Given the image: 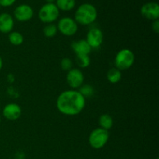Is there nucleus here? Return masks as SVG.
<instances>
[{"label": "nucleus", "instance_id": "nucleus-1", "mask_svg": "<svg viewBox=\"0 0 159 159\" xmlns=\"http://www.w3.org/2000/svg\"><path fill=\"white\" fill-rule=\"evenodd\" d=\"M56 107L61 113L66 116H76L85 107V98L75 89L64 91L56 101Z\"/></svg>", "mask_w": 159, "mask_h": 159}, {"label": "nucleus", "instance_id": "nucleus-2", "mask_svg": "<svg viewBox=\"0 0 159 159\" xmlns=\"http://www.w3.org/2000/svg\"><path fill=\"white\" fill-rule=\"evenodd\" d=\"M97 16V9L93 5L90 3H84L80 5L76 9L74 20L78 24L88 26L96 21Z\"/></svg>", "mask_w": 159, "mask_h": 159}, {"label": "nucleus", "instance_id": "nucleus-3", "mask_svg": "<svg viewBox=\"0 0 159 159\" xmlns=\"http://www.w3.org/2000/svg\"><path fill=\"white\" fill-rule=\"evenodd\" d=\"M135 55L133 51L127 48L120 50L116 54L114 59L115 66L120 71L127 70L134 65Z\"/></svg>", "mask_w": 159, "mask_h": 159}, {"label": "nucleus", "instance_id": "nucleus-4", "mask_svg": "<svg viewBox=\"0 0 159 159\" xmlns=\"http://www.w3.org/2000/svg\"><path fill=\"white\" fill-rule=\"evenodd\" d=\"M60 15V10L54 3H46L38 12L39 20L44 23H52L57 20Z\"/></svg>", "mask_w": 159, "mask_h": 159}, {"label": "nucleus", "instance_id": "nucleus-5", "mask_svg": "<svg viewBox=\"0 0 159 159\" xmlns=\"http://www.w3.org/2000/svg\"><path fill=\"white\" fill-rule=\"evenodd\" d=\"M110 134L108 130L101 127L94 129L89 137V143L94 149H101L108 142Z\"/></svg>", "mask_w": 159, "mask_h": 159}, {"label": "nucleus", "instance_id": "nucleus-6", "mask_svg": "<svg viewBox=\"0 0 159 159\" xmlns=\"http://www.w3.org/2000/svg\"><path fill=\"white\" fill-rule=\"evenodd\" d=\"M57 30L66 37H71L78 31V23L71 17H63L57 23Z\"/></svg>", "mask_w": 159, "mask_h": 159}, {"label": "nucleus", "instance_id": "nucleus-7", "mask_svg": "<svg viewBox=\"0 0 159 159\" xmlns=\"http://www.w3.org/2000/svg\"><path fill=\"white\" fill-rule=\"evenodd\" d=\"M66 79L68 85L72 89H76L83 85L84 75L79 68H72L68 71Z\"/></svg>", "mask_w": 159, "mask_h": 159}, {"label": "nucleus", "instance_id": "nucleus-8", "mask_svg": "<svg viewBox=\"0 0 159 159\" xmlns=\"http://www.w3.org/2000/svg\"><path fill=\"white\" fill-rule=\"evenodd\" d=\"M86 42L92 49L99 48L103 41V34L99 28H92L89 30L86 36Z\"/></svg>", "mask_w": 159, "mask_h": 159}, {"label": "nucleus", "instance_id": "nucleus-9", "mask_svg": "<svg viewBox=\"0 0 159 159\" xmlns=\"http://www.w3.org/2000/svg\"><path fill=\"white\" fill-rule=\"evenodd\" d=\"M141 13L145 19L149 20H158L159 18V6L157 2H147L142 6L141 9Z\"/></svg>", "mask_w": 159, "mask_h": 159}, {"label": "nucleus", "instance_id": "nucleus-10", "mask_svg": "<svg viewBox=\"0 0 159 159\" xmlns=\"http://www.w3.org/2000/svg\"><path fill=\"white\" fill-rule=\"evenodd\" d=\"M34 10L27 4H22L17 6L14 10V17L19 22H26L32 19Z\"/></svg>", "mask_w": 159, "mask_h": 159}, {"label": "nucleus", "instance_id": "nucleus-11", "mask_svg": "<svg viewBox=\"0 0 159 159\" xmlns=\"http://www.w3.org/2000/svg\"><path fill=\"white\" fill-rule=\"evenodd\" d=\"M2 114L4 117L9 120H16L22 114L21 107L14 102L8 103L3 108Z\"/></svg>", "mask_w": 159, "mask_h": 159}, {"label": "nucleus", "instance_id": "nucleus-12", "mask_svg": "<svg viewBox=\"0 0 159 159\" xmlns=\"http://www.w3.org/2000/svg\"><path fill=\"white\" fill-rule=\"evenodd\" d=\"M14 27L13 17L7 12L0 14V32L2 34H9Z\"/></svg>", "mask_w": 159, "mask_h": 159}, {"label": "nucleus", "instance_id": "nucleus-13", "mask_svg": "<svg viewBox=\"0 0 159 159\" xmlns=\"http://www.w3.org/2000/svg\"><path fill=\"white\" fill-rule=\"evenodd\" d=\"M71 48L75 53L76 55H79V54H87V55H89L92 50V48H90V46L85 40H79L72 42Z\"/></svg>", "mask_w": 159, "mask_h": 159}, {"label": "nucleus", "instance_id": "nucleus-14", "mask_svg": "<svg viewBox=\"0 0 159 159\" xmlns=\"http://www.w3.org/2000/svg\"><path fill=\"white\" fill-rule=\"evenodd\" d=\"M56 6L59 10L68 11L72 10L75 6V0H56Z\"/></svg>", "mask_w": 159, "mask_h": 159}, {"label": "nucleus", "instance_id": "nucleus-15", "mask_svg": "<svg viewBox=\"0 0 159 159\" xmlns=\"http://www.w3.org/2000/svg\"><path fill=\"white\" fill-rule=\"evenodd\" d=\"M107 79L110 83H117L122 79V74H121V71L117 69L116 68H113L110 69L107 72Z\"/></svg>", "mask_w": 159, "mask_h": 159}, {"label": "nucleus", "instance_id": "nucleus-16", "mask_svg": "<svg viewBox=\"0 0 159 159\" xmlns=\"http://www.w3.org/2000/svg\"><path fill=\"white\" fill-rule=\"evenodd\" d=\"M99 124L101 128L109 130L112 128L113 125V120L112 116L109 114H102L99 116Z\"/></svg>", "mask_w": 159, "mask_h": 159}, {"label": "nucleus", "instance_id": "nucleus-17", "mask_svg": "<svg viewBox=\"0 0 159 159\" xmlns=\"http://www.w3.org/2000/svg\"><path fill=\"white\" fill-rule=\"evenodd\" d=\"M8 38H9V41L10 42L11 44L14 45V46H20L23 43V40H24L23 34L17 31H12L11 33H9Z\"/></svg>", "mask_w": 159, "mask_h": 159}, {"label": "nucleus", "instance_id": "nucleus-18", "mask_svg": "<svg viewBox=\"0 0 159 159\" xmlns=\"http://www.w3.org/2000/svg\"><path fill=\"white\" fill-rule=\"evenodd\" d=\"M57 31L58 30H57V26L53 23H49L43 28V34L48 38H52V37H55Z\"/></svg>", "mask_w": 159, "mask_h": 159}, {"label": "nucleus", "instance_id": "nucleus-19", "mask_svg": "<svg viewBox=\"0 0 159 159\" xmlns=\"http://www.w3.org/2000/svg\"><path fill=\"white\" fill-rule=\"evenodd\" d=\"M76 61L78 65L80 68H85L89 66L90 65V57L87 54H79L76 55Z\"/></svg>", "mask_w": 159, "mask_h": 159}, {"label": "nucleus", "instance_id": "nucleus-20", "mask_svg": "<svg viewBox=\"0 0 159 159\" xmlns=\"http://www.w3.org/2000/svg\"><path fill=\"white\" fill-rule=\"evenodd\" d=\"M79 93L84 96V97H89L94 94V89L90 85H82L80 87Z\"/></svg>", "mask_w": 159, "mask_h": 159}, {"label": "nucleus", "instance_id": "nucleus-21", "mask_svg": "<svg viewBox=\"0 0 159 159\" xmlns=\"http://www.w3.org/2000/svg\"><path fill=\"white\" fill-rule=\"evenodd\" d=\"M61 68L64 71H70L71 69H72L73 67V62L68 57H64L61 61Z\"/></svg>", "mask_w": 159, "mask_h": 159}, {"label": "nucleus", "instance_id": "nucleus-22", "mask_svg": "<svg viewBox=\"0 0 159 159\" xmlns=\"http://www.w3.org/2000/svg\"><path fill=\"white\" fill-rule=\"evenodd\" d=\"M16 0H0V6L2 7H9L12 6Z\"/></svg>", "mask_w": 159, "mask_h": 159}, {"label": "nucleus", "instance_id": "nucleus-23", "mask_svg": "<svg viewBox=\"0 0 159 159\" xmlns=\"http://www.w3.org/2000/svg\"><path fill=\"white\" fill-rule=\"evenodd\" d=\"M152 30H153L154 32H155L156 34L159 33V20H156L155 21H153L152 23Z\"/></svg>", "mask_w": 159, "mask_h": 159}, {"label": "nucleus", "instance_id": "nucleus-24", "mask_svg": "<svg viewBox=\"0 0 159 159\" xmlns=\"http://www.w3.org/2000/svg\"><path fill=\"white\" fill-rule=\"evenodd\" d=\"M2 66H3L2 58L1 56H0V71H1V69H2Z\"/></svg>", "mask_w": 159, "mask_h": 159}, {"label": "nucleus", "instance_id": "nucleus-25", "mask_svg": "<svg viewBox=\"0 0 159 159\" xmlns=\"http://www.w3.org/2000/svg\"><path fill=\"white\" fill-rule=\"evenodd\" d=\"M45 1L47 2V3H54V2L56 0H45Z\"/></svg>", "mask_w": 159, "mask_h": 159}, {"label": "nucleus", "instance_id": "nucleus-26", "mask_svg": "<svg viewBox=\"0 0 159 159\" xmlns=\"http://www.w3.org/2000/svg\"><path fill=\"white\" fill-rule=\"evenodd\" d=\"M0 124H1V117H0Z\"/></svg>", "mask_w": 159, "mask_h": 159}, {"label": "nucleus", "instance_id": "nucleus-27", "mask_svg": "<svg viewBox=\"0 0 159 159\" xmlns=\"http://www.w3.org/2000/svg\"><path fill=\"white\" fill-rule=\"evenodd\" d=\"M157 159H158V158H157Z\"/></svg>", "mask_w": 159, "mask_h": 159}, {"label": "nucleus", "instance_id": "nucleus-28", "mask_svg": "<svg viewBox=\"0 0 159 159\" xmlns=\"http://www.w3.org/2000/svg\"><path fill=\"white\" fill-rule=\"evenodd\" d=\"M0 7H1V6H0Z\"/></svg>", "mask_w": 159, "mask_h": 159}]
</instances>
